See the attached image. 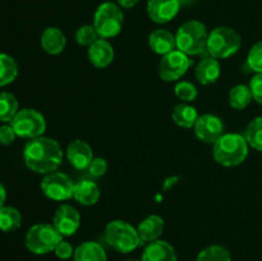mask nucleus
Wrapping results in <instances>:
<instances>
[{
	"label": "nucleus",
	"instance_id": "nucleus-1",
	"mask_svg": "<svg viewBox=\"0 0 262 261\" xmlns=\"http://www.w3.org/2000/svg\"><path fill=\"white\" fill-rule=\"evenodd\" d=\"M23 160L30 170L45 176L58 170L63 163V150L54 138L40 136L26 143Z\"/></svg>",
	"mask_w": 262,
	"mask_h": 261
},
{
	"label": "nucleus",
	"instance_id": "nucleus-2",
	"mask_svg": "<svg viewBox=\"0 0 262 261\" xmlns=\"http://www.w3.org/2000/svg\"><path fill=\"white\" fill-rule=\"evenodd\" d=\"M248 143L239 133H224L212 147V156L220 165L232 168L238 166L247 159Z\"/></svg>",
	"mask_w": 262,
	"mask_h": 261
},
{
	"label": "nucleus",
	"instance_id": "nucleus-3",
	"mask_svg": "<svg viewBox=\"0 0 262 261\" xmlns=\"http://www.w3.org/2000/svg\"><path fill=\"white\" fill-rule=\"evenodd\" d=\"M209 32L201 20L191 19L177 30V49L186 55H200L206 50Z\"/></svg>",
	"mask_w": 262,
	"mask_h": 261
},
{
	"label": "nucleus",
	"instance_id": "nucleus-4",
	"mask_svg": "<svg viewBox=\"0 0 262 261\" xmlns=\"http://www.w3.org/2000/svg\"><path fill=\"white\" fill-rule=\"evenodd\" d=\"M104 235L107 245L120 253H129L142 245L137 228L124 220H112L107 223Z\"/></svg>",
	"mask_w": 262,
	"mask_h": 261
},
{
	"label": "nucleus",
	"instance_id": "nucleus-5",
	"mask_svg": "<svg viewBox=\"0 0 262 261\" xmlns=\"http://www.w3.org/2000/svg\"><path fill=\"white\" fill-rule=\"evenodd\" d=\"M242 38L235 30L230 27H216L209 32L206 51L215 59H227L238 53Z\"/></svg>",
	"mask_w": 262,
	"mask_h": 261
},
{
	"label": "nucleus",
	"instance_id": "nucleus-6",
	"mask_svg": "<svg viewBox=\"0 0 262 261\" xmlns=\"http://www.w3.org/2000/svg\"><path fill=\"white\" fill-rule=\"evenodd\" d=\"M61 240L63 235L55 229L53 224L38 223L27 230L25 245L27 250L35 255H46L53 252Z\"/></svg>",
	"mask_w": 262,
	"mask_h": 261
},
{
	"label": "nucleus",
	"instance_id": "nucleus-7",
	"mask_svg": "<svg viewBox=\"0 0 262 261\" xmlns=\"http://www.w3.org/2000/svg\"><path fill=\"white\" fill-rule=\"evenodd\" d=\"M124 22V14L118 4L105 2L99 5L94 15V27L101 38H112L120 33Z\"/></svg>",
	"mask_w": 262,
	"mask_h": 261
},
{
	"label": "nucleus",
	"instance_id": "nucleus-8",
	"mask_svg": "<svg viewBox=\"0 0 262 261\" xmlns=\"http://www.w3.org/2000/svg\"><path fill=\"white\" fill-rule=\"evenodd\" d=\"M10 125L14 129L17 137L32 138L40 137L46 130V120L43 115L36 109H20L17 113Z\"/></svg>",
	"mask_w": 262,
	"mask_h": 261
},
{
	"label": "nucleus",
	"instance_id": "nucleus-9",
	"mask_svg": "<svg viewBox=\"0 0 262 261\" xmlns=\"http://www.w3.org/2000/svg\"><path fill=\"white\" fill-rule=\"evenodd\" d=\"M74 183L61 171H51L45 174L41 181V191L53 201H67L73 197Z\"/></svg>",
	"mask_w": 262,
	"mask_h": 261
},
{
	"label": "nucleus",
	"instance_id": "nucleus-10",
	"mask_svg": "<svg viewBox=\"0 0 262 261\" xmlns=\"http://www.w3.org/2000/svg\"><path fill=\"white\" fill-rule=\"evenodd\" d=\"M191 64L189 56L176 49L161 58L159 63V76L165 82L178 81L187 73Z\"/></svg>",
	"mask_w": 262,
	"mask_h": 261
},
{
	"label": "nucleus",
	"instance_id": "nucleus-11",
	"mask_svg": "<svg viewBox=\"0 0 262 261\" xmlns=\"http://www.w3.org/2000/svg\"><path fill=\"white\" fill-rule=\"evenodd\" d=\"M53 225L63 237H71L79 229L81 215L76 207L69 204H63L54 214Z\"/></svg>",
	"mask_w": 262,
	"mask_h": 261
},
{
	"label": "nucleus",
	"instance_id": "nucleus-12",
	"mask_svg": "<svg viewBox=\"0 0 262 261\" xmlns=\"http://www.w3.org/2000/svg\"><path fill=\"white\" fill-rule=\"evenodd\" d=\"M193 128L197 138L205 143L214 145L224 135V123L214 114H204L199 117Z\"/></svg>",
	"mask_w": 262,
	"mask_h": 261
},
{
	"label": "nucleus",
	"instance_id": "nucleus-13",
	"mask_svg": "<svg viewBox=\"0 0 262 261\" xmlns=\"http://www.w3.org/2000/svg\"><path fill=\"white\" fill-rule=\"evenodd\" d=\"M181 9V0H148L147 14L152 22L165 25L170 22Z\"/></svg>",
	"mask_w": 262,
	"mask_h": 261
},
{
	"label": "nucleus",
	"instance_id": "nucleus-14",
	"mask_svg": "<svg viewBox=\"0 0 262 261\" xmlns=\"http://www.w3.org/2000/svg\"><path fill=\"white\" fill-rule=\"evenodd\" d=\"M67 159L69 164L77 170H84L89 169L92 159H94V153L92 147L83 140H74L67 146L66 151Z\"/></svg>",
	"mask_w": 262,
	"mask_h": 261
},
{
	"label": "nucleus",
	"instance_id": "nucleus-15",
	"mask_svg": "<svg viewBox=\"0 0 262 261\" xmlns=\"http://www.w3.org/2000/svg\"><path fill=\"white\" fill-rule=\"evenodd\" d=\"M114 48L106 38H97L92 45L89 46L87 56L92 66L96 68H106L114 60Z\"/></svg>",
	"mask_w": 262,
	"mask_h": 261
},
{
	"label": "nucleus",
	"instance_id": "nucleus-16",
	"mask_svg": "<svg viewBox=\"0 0 262 261\" xmlns=\"http://www.w3.org/2000/svg\"><path fill=\"white\" fill-rule=\"evenodd\" d=\"M141 261H178V257L170 243L158 240L146 246Z\"/></svg>",
	"mask_w": 262,
	"mask_h": 261
},
{
	"label": "nucleus",
	"instance_id": "nucleus-17",
	"mask_svg": "<svg viewBox=\"0 0 262 261\" xmlns=\"http://www.w3.org/2000/svg\"><path fill=\"white\" fill-rule=\"evenodd\" d=\"M164 227H165V223L160 215L152 214L146 216L137 227L141 242L151 243L154 241H158L160 235L163 234Z\"/></svg>",
	"mask_w": 262,
	"mask_h": 261
},
{
	"label": "nucleus",
	"instance_id": "nucleus-18",
	"mask_svg": "<svg viewBox=\"0 0 262 261\" xmlns=\"http://www.w3.org/2000/svg\"><path fill=\"white\" fill-rule=\"evenodd\" d=\"M148 46L154 53L164 56L177 49L176 35L165 28H158L148 36Z\"/></svg>",
	"mask_w": 262,
	"mask_h": 261
},
{
	"label": "nucleus",
	"instance_id": "nucleus-19",
	"mask_svg": "<svg viewBox=\"0 0 262 261\" xmlns=\"http://www.w3.org/2000/svg\"><path fill=\"white\" fill-rule=\"evenodd\" d=\"M41 48L50 55H58L63 53L67 46V38L63 31L58 27H48L41 33Z\"/></svg>",
	"mask_w": 262,
	"mask_h": 261
},
{
	"label": "nucleus",
	"instance_id": "nucleus-20",
	"mask_svg": "<svg viewBox=\"0 0 262 261\" xmlns=\"http://www.w3.org/2000/svg\"><path fill=\"white\" fill-rule=\"evenodd\" d=\"M222 69H220V63L217 59L212 58V56H207L204 58L196 67V79L204 86H209V84L215 83L219 79Z\"/></svg>",
	"mask_w": 262,
	"mask_h": 261
},
{
	"label": "nucleus",
	"instance_id": "nucleus-21",
	"mask_svg": "<svg viewBox=\"0 0 262 261\" xmlns=\"http://www.w3.org/2000/svg\"><path fill=\"white\" fill-rule=\"evenodd\" d=\"M73 199L83 206H92L100 199L99 186L89 179H83L78 183H74Z\"/></svg>",
	"mask_w": 262,
	"mask_h": 261
},
{
	"label": "nucleus",
	"instance_id": "nucleus-22",
	"mask_svg": "<svg viewBox=\"0 0 262 261\" xmlns=\"http://www.w3.org/2000/svg\"><path fill=\"white\" fill-rule=\"evenodd\" d=\"M74 261H107L106 252L100 243L87 241L74 250Z\"/></svg>",
	"mask_w": 262,
	"mask_h": 261
},
{
	"label": "nucleus",
	"instance_id": "nucleus-23",
	"mask_svg": "<svg viewBox=\"0 0 262 261\" xmlns=\"http://www.w3.org/2000/svg\"><path fill=\"white\" fill-rule=\"evenodd\" d=\"M199 117L200 115L197 113L196 107L191 106L187 102L178 104L173 109V113H171L173 122L182 128H193Z\"/></svg>",
	"mask_w": 262,
	"mask_h": 261
},
{
	"label": "nucleus",
	"instance_id": "nucleus-24",
	"mask_svg": "<svg viewBox=\"0 0 262 261\" xmlns=\"http://www.w3.org/2000/svg\"><path fill=\"white\" fill-rule=\"evenodd\" d=\"M19 112L18 100L12 92H0V122L10 123Z\"/></svg>",
	"mask_w": 262,
	"mask_h": 261
},
{
	"label": "nucleus",
	"instance_id": "nucleus-25",
	"mask_svg": "<svg viewBox=\"0 0 262 261\" xmlns=\"http://www.w3.org/2000/svg\"><path fill=\"white\" fill-rule=\"evenodd\" d=\"M18 76V64L13 56L0 53V87L14 82Z\"/></svg>",
	"mask_w": 262,
	"mask_h": 261
},
{
	"label": "nucleus",
	"instance_id": "nucleus-26",
	"mask_svg": "<svg viewBox=\"0 0 262 261\" xmlns=\"http://www.w3.org/2000/svg\"><path fill=\"white\" fill-rule=\"evenodd\" d=\"M22 224V215L19 210L13 206L0 207V230L3 232H13L17 230Z\"/></svg>",
	"mask_w": 262,
	"mask_h": 261
},
{
	"label": "nucleus",
	"instance_id": "nucleus-27",
	"mask_svg": "<svg viewBox=\"0 0 262 261\" xmlns=\"http://www.w3.org/2000/svg\"><path fill=\"white\" fill-rule=\"evenodd\" d=\"M252 100V92L247 84H237L229 91V105L235 110L246 109Z\"/></svg>",
	"mask_w": 262,
	"mask_h": 261
},
{
	"label": "nucleus",
	"instance_id": "nucleus-28",
	"mask_svg": "<svg viewBox=\"0 0 262 261\" xmlns=\"http://www.w3.org/2000/svg\"><path fill=\"white\" fill-rule=\"evenodd\" d=\"M248 146L257 151H262V117H256L250 122L245 132Z\"/></svg>",
	"mask_w": 262,
	"mask_h": 261
},
{
	"label": "nucleus",
	"instance_id": "nucleus-29",
	"mask_svg": "<svg viewBox=\"0 0 262 261\" xmlns=\"http://www.w3.org/2000/svg\"><path fill=\"white\" fill-rule=\"evenodd\" d=\"M196 261H232V257L224 246L210 245L200 251Z\"/></svg>",
	"mask_w": 262,
	"mask_h": 261
},
{
	"label": "nucleus",
	"instance_id": "nucleus-30",
	"mask_svg": "<svg viewBox=\"0 0 262 261\" xmlns=\"http://www.w3.org/2000/svg\"><path fill=\"white\" fill-rule=\"evenodd\" d=\"M174 94L183 102H192L193 100H196L199 91H197L196 86L191 82L179 81L177 82L176 87H174Z\"/></svg>",
	"mask_w": 262,
	"mask_h": 261
},
{
	"label": "nucleus",
	"instance_id": "nucleus-31",
	"mask_svg": "<svg viewBox=\"0 0 262 261\" xmlns=\"http://www.w3.org/2000/svg\"><path fill=\"white\" fill-rule=\"evenodd\" d=\"M97 38H100V36L97 33L96 28L94 27V25L81 26L76 32V41L81 46H87L89 48Z\"/></svg>",
	"mask_w": 262,
	"mask_h": 261
},
{
	"label": "nucleus",
	"instance_id": "nucleus-32",
	"mask_svg": "<svg viewBox=\"0 0 262 261\" xmlns=\"http://www.w3.org/2000/svg\"><path fill=\"white\" fill-rule=\"evenodd\" d=\"M247 66L251 71L262 73V41L256 42L247 55Z\"/></svg>",
	"mask_w": 262,
	"mask_h": 261
},
{
	"label": "nucleus",
	"instance_id": "nucleus-33",
	"mask_svg": "<svg viewBox=\"0 0 262 261\" xmlns=\"http://www.w3.org/2000/svg\"><path fill=\"white\" fill-rule=\"evenodd\" d=\"M89 171L92 177H102L107 171V161L104 158H94L89 166Z\"/></svg>",
	"mask_w": 262,
	"mask_h": 261
},
{
	"label": "nucleus",
	"instance_id": "nucleus-34",
	"mask_svg": "<svg viewBox=\"0 0 262 261\" xmlns=\"http://www.w3.org/2000/svg\"><path fill=\"white\" fill-rule=\"evenodd\" d=\"M54 252H55L56 257L60 258V260H68V258H71L74 255V248L71 243L61 240L55 247Z\"/></svg>",
	"mask_w": 262,
	"mask_h": 261
},
{
	"label": "nucleus",
	"instance_id": "nucleus-35",
	"mask_svg": "<svg viewBox=\"0 0 262 261\" xmlns=\"http://www.w3.org/2000/svg\"><path fill=\"white\" fill-rule=\"evenodd\" d=\"M250 89L252 92L253 100L262 105V73L255 74V77L250 82Z\"/></svg>",
	"mask_w": 262,
	"mask_h": 261
},
{
	"label": "nucleus",
	"instance_id": "nucleus-36",
	"mask_svg": "<svg viewBox=\"0 0 262 261\" xmlns=\"http://www.w3.org/2000/svg\"><path fill=\"white\" fill-rule=\"evenodd\" d=\"M15 137H17V135H15L14 129H13V127L10 125V123L9 124L0 125V145H10V143L14 142Z\"/></svg>",
	"mask_w": 262,
	"mask_h": 261
},
{
	"label": "nucleus",
	"instance_id": "nucleus-37",
	"mask_svg": "<svg viewBox=\"0 0 262 261\" xmlns=\"http://www.w3.org/2000/svg\"><path fill=\"white\" fill-rule=\"evenodd\" d=\"M118 5L122 8H125V9H129V8L136 7V5L140 3V0H117Z\"/></svg>",
	"mask_w": 262,
	"mask_h": 261
},
{
	"label": "nucleus",
	"instance_id": "nucleus-38",
	"mask_svg": "<svg viewBox=\"0 0 262 261\" xmlns=\"http://www.w3.org/2000/svg\"><path fill=\"white\" fill-rule=\"evenodd\" d=\"M5 200H7V191H5V187L0 183V207L4 206Z\"/></svg>",
	"mask_w": 262,
	"mask_h": 261
},
{
	"label": "nucleus",
	"instance_id": "nucleus-39",
	"mask_svg": "<svg viewBox=\"0 0 262 261\" xmlns=\"http://www.w3.org/2000/svg\"><path fill=\"white\" fill-rule=\"evenodd\" d=\"M127 261H137V260H127Z\"/></svg>",
	"mask_w": 262,
	"mask_h": 261
}]
</instances>
